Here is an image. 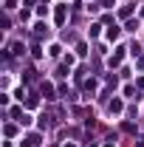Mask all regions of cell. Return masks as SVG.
<instances>
[{"label":"cell","mask_w":144,"mask_h":147,"mask_svg":"<svg viewBox=\"0 0 144 147\" xmlns=\"http://www.w3.org/2000/svg\"><path fill=\"white\" fill-rule=\"evenodd\" d=\"M42 93H45V99H54V88L51 85H42Z\"/></svg>","instance_id":"obj_1"},{"label":"cell","mask_w":144,"mask_h":147,"mask_svg":"<svg viewBox=\"0 0 144 147\" xmlns=\"http://www.w3.org/2000/svg\"><path fill=\"white\" fill-rule=\"evenodd\" d=\"M119 110H122V102H119V99H113V102H110V113H119Z\"/></svg>","instance_id":"obj_2"},{"label":"cell","mask_w":144,"mask_h":147,"mask_svg":"<svg viewBox=\"0 0 144 147\" xmlns=\"http://www.w3.org/2000/svg\"><path fill=\"white\" fill-rule=\"evenodd\" d=\"M62 20H65V6H59V9H57V23H62Z\"/></svg>","instance_id":"obj_3"}]
</instances>
